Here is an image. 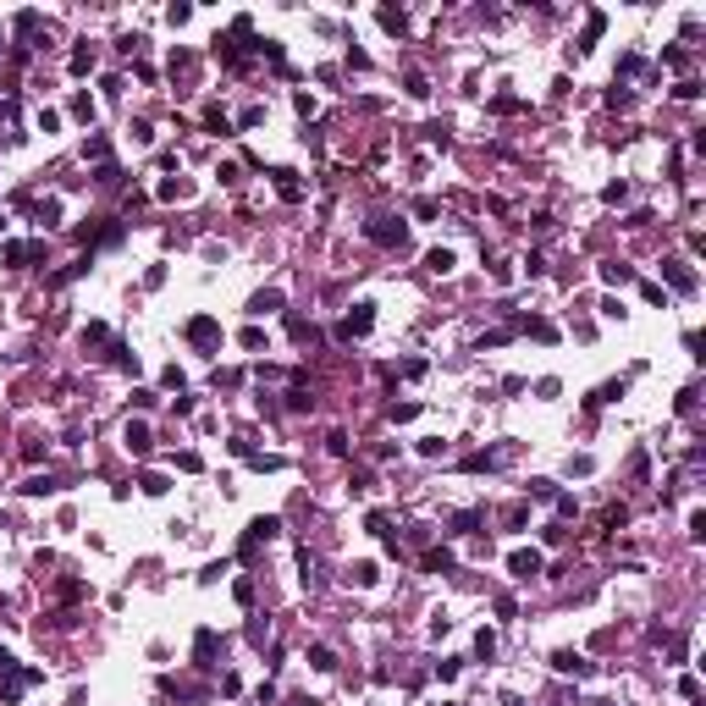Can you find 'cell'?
Returning <instances> with one entry per match:
<instances>
[{
    "mask_svg": "<svg viewBox=\"0 0 706 706\" xmlns=\"http://www.w3.org/2000/svg\"><path fill=\"white\" fill-rule=\"evenodd\" d=\"M276 530H282V519H276V513H260V519H254V524H249V536H243V546H237V558H243V563H249V558H254V552H260V546H265V541H270V536H276Z\"/></svg>",
    "mask_w": 706,
    "mask_h": 706,
    "instance_id": "obj_1",
    "label": "cell"
},
{
    "mask_svg": "<svg viewBox=\"0 0 706 706\" xmlns=\"http://www.w3.org/2000/svg\"><path fill=\"white\" fill-rule=\"evenodd\" d=\"M183 337L193 342V348H221V320H215V314H193V320L183 326Z\"/></svg>",
    "mask_w": 706,
    "mask_h": 706,
    "instance_id": "obj_2",
    "label": "cell"
},
{
    "mask_svg": "<svg viewBox=\"0 0 706 706\" xmlns=\"http://www.w3.org/2000/svg\"><path fill=\"white\" fill-rule=\"evenodd\" d=\"M370 326H375V304L364 298V304H353V314L342 320V326H337V342H353V337H364Z\"/></svg>",
    "mask_w": 706,
    "mask_h": 706,
    "instance_id": "obj_3",
    "label": "cell"
},
{
    "mask_svg": "<svg viewBox=\"0 0 706 706\" xmlns=\"http://www.w3.org/2000/svg\"><path fill=\"white\" fill-rule=\"evenodd\" d=\"M364 237H370V243H381V249H403L409 227H403V221H387V215H381V221H370V227H364Z\"/></svg>",
    "mask_w": 706,
    "mask_h": 706,
    "instance_id": "obj_4",
    "label": "cell"
},
{
    "mask_svg": "<svg viewBox=\"0 0 706 706\" xmlns=\"http://www.w3.org/2000/svg\"><path fill=\"white\" fill-rule=\"evenodd\" d=\"M508 568H513V580H536L546 563H541V552H536V546H519V552L508 558Z\"/></svg>",
    "mask_w": 706,
    "mask_h": 706,
    "instance_id": "obj_5",
    "label": "cell"
},
{
    "mask_svg": "<svg viewBox=\"0 0 706 706\" xmlns=\"http://www.w3.org/2000/svg\"><path fill=\"white\" fill-rule=\"evenodd\" d=\"M662 276L673 292H695V270L685 265V260H662Z\"/></svg>",
    "mask_w": 706,
    "mask_h": 706,
    "instance_id": "obj_6",
    "label": "cell"
},
{
    "mask_svg": "<svg viewBox=\"0 0 706 706\" xmlns=\"http://www.w3.org/2000/svg\"><path fill=\"white\" fill-rule=\"evenodd\" d=\"M122 441H127V453H138V458H149V425H144V419H127V431H122Z\"/></svg>",
    "mask_w": 706,
    "mask_h": 706,
    "instance_id": "obj_7",
    "label": "cell"
},
{
    "mask_svg": "<svg viewBox=\"0 0 706 706\" xmlns=\"http://www.w3.org/2000/svg\"><path fill=\"white\" fill-rule=\"evenodd\" d=\"M39 254H44V243H6L0 260H6V265H28V260H39Z\"/></svg>",
    "mask_w": 706,
    "mask_h": 706,
    "instance_id": "obj_8",
    "label": "cell"
},
{
    "mask_svg": "<svg viewBox=\"0 0 706 706\" xmlns=\"http://www.w3.org/2000/svg\"><path fill=\"white\" fill-rule=\"evenodd\" d=\"M552 667H558V673H574V679H585V673H590V662H585L580 651H552Z\"/></svg>",
    "mask_w": 706,
    "mask_h": 706,
    "instance_id": "obj_9",
    "label": "cell"
},
{
    "mask_svg": "<svg viewBox=\"0 0 706 706\" xmlns=\"http://www.w3.org/2000/svg\"><path fill=\"white\" fill-rule=\"evenodd\" d=\"M270 177H276V193H282V199H304V183H298V171H270Z\"/></svg>",
    "mask_w": 706,
    "mask_h": 706,
    "instance_id": "obj_10",
    "label": "cell"
},
{
    "mask_svg": "<svg viewBox=\"0 0 706 706\" xmlns=\"http://www.w3.org/2000/svg\"><path fill=\"white\" fill-rule=\"evenodd\" d=\"M215 651H221V635H215V629H199V640H193V662H210Z\"/></svg>",
    "mask_w": 706,
    "mask_h": 706,
    "instance_id": "obj_11",
    "label": "cell"
},
{
    "mask_svg": "<svg viewBox=\"0 0 706 706\" xmlns=\"http://www.w3.org/2000/svg\"><path fill=\"white\" fill-rule=\"evenodd\" d=\"M602 28H607V17H602V11H590V17H585V34H580V44H574V50H580V56H585L590 44L602 39Z\"/></svg>",
    "mask_w": 706,
    "mask_h": 706,
    "instance_id": "obj_12",
    "label": "cell"
},
{
    "mask_svg": "<svg viewBox=\"0 0 706 706\" xmlns=\"http://www.w3.org/2000/svg\"><path fill=\"white\" fill-rule=\"evenodd\" d=\"M453 265H458V260H453V249H431V254H425V270H436V276H447Z\"/></svg>",
    "mask_w": 706,
    "mask_h": 706,
    "instance_id": "obj_13",
    "label": "cell"
},
{
    "mask_svg": "<svg viewBox=\"0 0 706 706\" xmlns=\"http://www.w3.org/2000/svg\"><path fill=\"white\" fill-rule=\"evenodd\" d=\"M254 314H270V309H282V292L276 287H265V292H254V304H249Z\"/></svg>",
    "mask_w": 706,
    "mask_h": 706,
    "instance_id": "obj_14",
    "label": "cell"
},
{
    "mask_svg": "<svg viewBox=\"0 0 706 706\" xmlns=\"http://www.w3.org/2000/svg\"><path fill=\"white\" fill-rule=\"evenodd\" d=\"M602 282L623 287V282H635V270H629V265H618V260H607V265H602Z\"/></svg>",
    "mask_w": 706,
    "mask_h": 706,
    "instance_id": "obj_15",
    "label": "cell"
},
{
    "mask_svg": "<svg viewBox=\"0 0 706 706\" xmlns=\"http://www.w3.org/2000/svg\"><path fill=\"white\" fill-rule=\"evenodd\" d=\"M524 332L536 337V342H558V326H552V320H524Z\"/></svg>",
    "mask_w": 706,
    "mask_h": 706,
    "instance_id": "obj_16",
    "label": "cell"
},
{
    "mask_svg": "<svg viewBox=\"0 0 706 706\" xmlns=\"http://www.w3.org/2000/svg\"><path fill=\"white\" fill-rule=\"evenodd\" d=\"M425 568H431V574H447V568H453V552H447V546L425 552Z\"/></svg>",
    "mask_w": 706,
    "mask_h": 706,
    "instance_id": "obj_17",
    "label": "cell"
},
{
    "mask_svg": "<svg viewBox=\"0 0 706 706\" xmlns=\"http://www.w3.org/2000/svg\"><path fill=\"white\" fill-rule=\"evenodd\" d=\"M309 662L320 667V673H332V667H337V651H332V645H309Z\"/></svg>",
    "mask_w": 706,
    "mask_h": 706,
    "instance_id": "obj_18",
    "label": "cell"
},
{
    "mask_svg": "<svg viewBox=\"0 0 706 706\" xmlns=\"http://www.w3.org/2000/svg\"><path fill=\"white\" fill-rule=\"evenodd\" d=\"M623 524H629V508H623V502H613V508L602 513V530H623Z\"/></svg>",
    "mask_w": 706,
    "mask_h": 706,
    "instance_id": "obj_19",
    "label": "cell"
},
{
    "mask_svg": "<svg viewBox=\"0 0 706 706\" xmlns=\"http://www.w3.org/2000/svg\"><path fill=\"white\" fill-rule=\"evenodd\" d=\"M22 491H28V497H44V491H56V475H34V480H22Z\"/></svg>",
    "mask_w": 706,
    "mask_h": 706,
    "instance_id": "obj_20",
    "label": "cell"
},
{
    "mask_svg": "<svg viewBox=\"0 0 706 706\" xmlns=\"http://www.w3.org/2000/svg\"><path fill=\"white\" fill-rule=\"evenodd\" d=\"M205 127H210V133H232V116H227V111H215V105H210V111H205Z\"/></svg>",
    "mask_w": 706,
    "mask_h": 706,
    "instance_id": "obj_21",
    "label": "cell"
},
{
    "mask_svg": "<svg viewBox=\"0 0 706 706\" xmlns=\"http://www.w3.org/2000/svg\"><path fill=\"white\" fill-rule=\"evenodd\" d=\"M381 28H387V34H409V17H403V11H381Z\"/></svg>",
    "mask_w": 706,
    "mask_h": 706,
    "instance_id": "obj_22",
    "label": "cell"
},
{
    "mask_svg": "<svg viewBox=\"0 0 706 706\" xmlns=\"http://www.w3.org/2000/svg\"><path fill=\"white\" fill-rule=\"evenodd\" d=\"M138 486H144V497H160V491H166V475L149 469V475H138Z\"/></svg>",
    "mask_w": 706,
    "mask_h": 706,
    "instance_id": "obj_23",
    "label": "cell"
},
{
    "mask_svg": "<svg viewBox=\"0 0 706 706\" xmlns=\"http://www.w3.org/2000/svg\"><path fill=\"white\" fill-rule=\"evenodd\" d=\"M491 651H497V635H491V629H480V635H475V657H491Z\"/></svg>",
    "mask_w": 706,
    "mask_h": 706,
    "instance_id": "obj_24",
    "label": "cell"
},
{
    "mask_svg": "<svg viewBox=\"0 0 706 706\" xmlns=\"http://www.w3.org/2000/svg\"><path fill=\"white\" fill-rule=\"evenodd\" d=\"M348 574H353V585H375V563H353Z\"/></svg>",
    "mask_w": 706,
    "mask_h": 706,
    "instance_id": "obj_25",
    "label": "cell"
},
{
    "mask_svg": "<svg viewBox=\"0 0 706 706\" xmlns=\"http://www.w3.org/2000/svg\"><path fill=\"white\" fill-rule=\"evenodd\" d=\"M409 94H414V100H425V94H431V83H425V72H409Z\"/></svg>",
    "mask_w": 706,
    "mask_h": 706,
    "instance_id": "obj_26",
    "label": "cell"
},
{
    "mask_svg": "<svg viewBox=\"0 0 706 706\" xmlns=\"http://www.w3.org/2000/svg\"><path fill=\"white\" fill-rule=\"evenodd\" d=\"M679 695H685V701H695V695H701V679H695V673H685V679H679Z\"/></svg>",
    "mask_w": 706,
    "mask_h": 706,
    "instance_id": "obj_27",
    "label": "cell"
},
{
    "mask_svg": "<svg viewBox=\"0 0 706 706\" xmlns=\"http://www.w3.org/2000/svg\"><path fill=\"white\" fill-rule=\"evenodd\" d=\"M475 524H480V513H458V519H453V536H469Z\"/></svg>",
    "mask_w": 706,
    "mask_h": 706,
    "instance_id": "obj_28",
    "label": "cell"
},
{
    "mask_svg": "<svg viewBox=\"0 0 706 706\" xmlns=\"http://www.w3.org/2000/svg\"><path fill=\"white\" fill-rule=\"evenodd\" d=\"M690 536L706 541V513H701V508H690Z\"/></svg>",
    "mask_w": 706,
    "mask_h": 706,
    "instance_id": "obj_29",
    "label": "cell"
},
{
    "mask_svg": "<svg viewBox=\"0 0 706 706\" xmlns=\"http://www.w3.org/2000/svg\"><path fill=\"white\" fill-rule=\"evenodd\" d=\"M491 111H502V116H508V111H524V100H513V94H497V100H491Z\"/></svg>",
    "mask_w": 706,
    "mask_h": 706,
    "instance_id": "obj_30",
    "label": "cell"
},
{
    "mask_svg": "<svg viewBox=\"0 0 706 706\" xmlns=\"http://www.w3.org/2000/svg\"><path fill=\"white\" fill-rule=\"evenodd\" d=\"M254 122H265V105H249V111L237 116V127H254Z\"/></svg>",
    "mask_w": 706,
    "mask_h": 706,
    "instance_id": "obj_31",
    "label": "cell"
},
{
    "mask_svg": "<svg viewBox=\"0 0 706 706\" xmlns=\"http://www.w3.org/2000/svg\"><path fill=\"white\" fill-rule=\"evenodd\" d=\"M177 469H188V475H193V469H205V458H199V453H177Z\"/></svg>",
    "mask_w": 706,
    "mask_h": 706,
    "instance_id": "obj_32",
    "label": "cell"
},
{
    "mask_svg": "<svg viewBox=\"0 0 706 706\" xmlns=\"http://www.w3.org/2000/svg\"><path fill=\"white\" fill-rule=\"evenodd\" d=\"M94 66V50H72V72H88Z\"/></svg>",
    "mask_w": 706,
    "mask_h": 706,
    "instance_id": "obj_33",
    "label": "cell"
},
{
    "mask_svg": "<svg viewBox=\"0 0 706 706\" xmlns=\"http://www.w3.org/2000/svg\"><path fill=\"white\" fill-rule=\"evenodd\" d=\"M602 199H607V205H623V199H629V188H623V183H607Z\"/></svg>",
    "mask_w": 706,
    "mask_h": 706,
    "instance_id": "obj_34",
    "label": "cell"
},
{
    "mask_svg": "<svg viewBox=\"0 0 706 706\" xmlns=\"http://www.w3.org/2000/svg\"><path fill=\"white\" fill-rule=\"evenodd\" d=\"M640 292H645V304H667V292L657 287V282H640Z\"/></svg>",
    "mask_w": 706,
    "mask_h": 706,
    "instance_id": "obj_35",
    "label": "cell"
},
{
    "mask_svg": "<svg viewBox=\"0 0 706 706\" xmlns=\"http://www.w3.org/2000/svg\"><path fill=\"white\" fill-rule=\"evenodd\" d=\"M232 596H237V602L249 607V602H254V580H237V585H232Z\"/></svg>",
    "mask_w": 706,
    "mask_h": 706,
    "instance_id": "obj_36",
    "label": "cell"
},
{
    "mask_svg": "<svg viewBox=\"0 0 706 706\" xmlns=\"http://www.w3.org/2000/svg\"><path fill=\"white\" fill-rule=\"evenodd\" d=\"M72 116H83V122H88V116H94V100H88V94H78V100H72Z\"/></svg>",
    "mask_w": 706,
    "mask_h": 706,
    "instance_id": "obj_37",
    "label": "cell"
},
{
    "mask_svg": "<svg viewBox=\"0 0 706 706\" xmlns=\"http://www.w3.org/2000/svg\"><path fill=\"white\" fill-rule=\"evenodd\" d=\"M0 673H17V662H11V651L0 645Z\"/></svg>",
    "mask_w": 706,
    "mask_h": 706,
    "instance_id": "obj_38",
    "label": "cell"
},
{
    "mask_svg": "<svg viewBox=\"0 0 706 706\" xmlns=\"http://www.w3.org/2000/svg\"><path fill=\"white\" fill-rule=\"evenodd\" d=\"M0 232H6V215H0Z\"/></svg>",
    "mask_w": 706,
    "mask_h": 706,
    "instance_id": "obj_39",
    "label": "cell"
}]
</instances>
